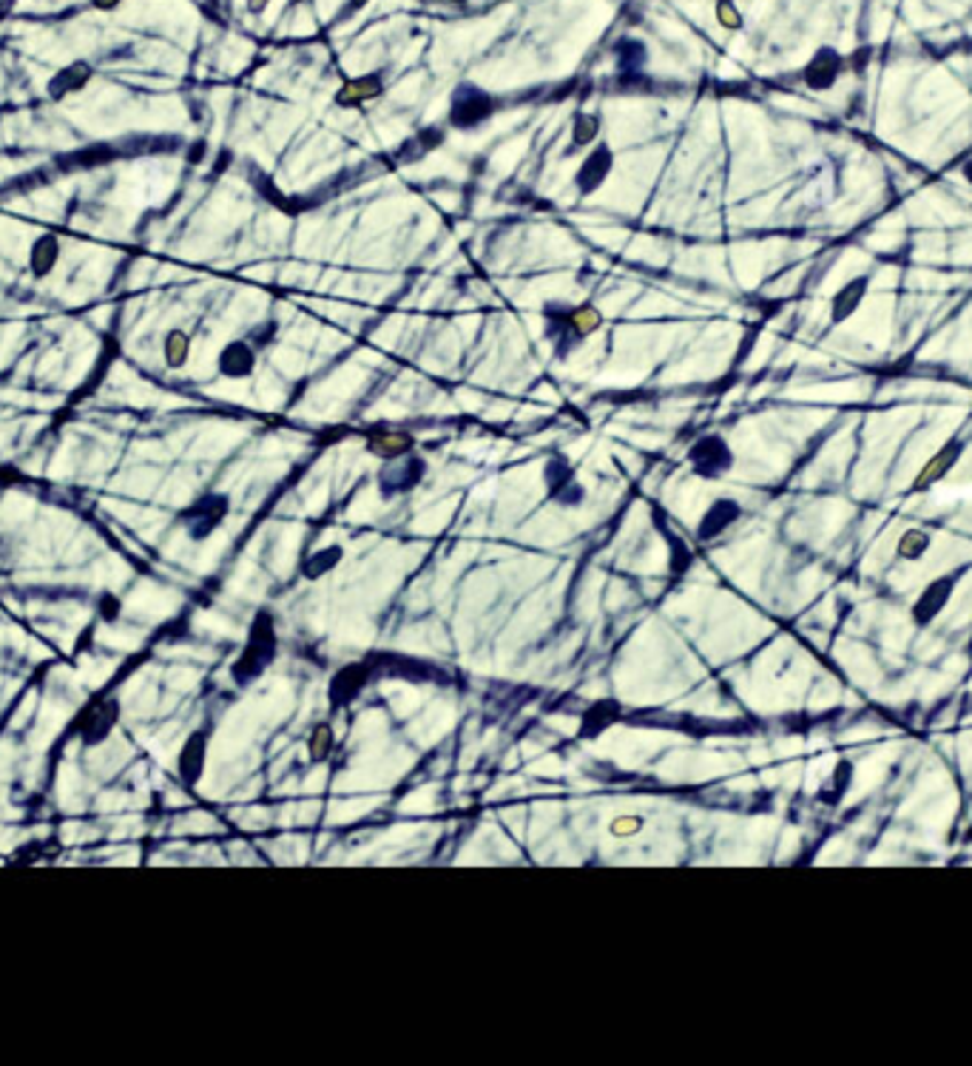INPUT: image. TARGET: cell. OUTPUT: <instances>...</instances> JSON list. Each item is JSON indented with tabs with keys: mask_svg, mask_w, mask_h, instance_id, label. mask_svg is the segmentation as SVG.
<instances>
[{
	"mask_svg": "<svg viewBox=\"0 0 972 1066\" xmlns=\"http://www.w3.org/2000/svg\"><path fill=\"white\" fill-rule=\"evenodd\" d=\"M495 97L486 89L475 86V83H461L452 91V100H450V126L452 128H461V131H472L483 126L486 120L495 114Z\"/></svg>",
	"mask_w": 972,
	"mask_h": 1066,
	"instance_id": "cell-1",
	"label": "cell"
},
{
	"mask_svg": "<svg viewBox=\"0 0 972 1066\" xmlns=\"http://www.w3.org/2000/svg\"><path fill=\"white\" fill-rule=\"evenodd\" d=\"M225 512H228V498H222V495L199 498V501L185 512V526H188V532H191L194 541L208 537L216 526L222 523Z\"/></svg>",
	"mask_w": 972,
	"mask_h": 1066,
	"instance_id": "cell-2",
	"label": "cell"
},
{
	"mask_svg": "<svg viewBox=\"0 0 972 1066\" xmlns=\"http://www.w3.org/2000/svg\"><path fill=\"white\" fill-rule=\"evenodd\" d=\"M842 69H845V58L839 55V51L830 49V46H822L816 55L807 60L802 77H805L807 89L828 91V89H833L836 80H839Z\"/></svg>",
	"mask_w": 972,
	"mask_h": 1066,
	"instance_id": "cell-3",
	"label": "cell"
},
{
	"mask_svg": "<svg viewBox=\"0 0 972 1066\" xmlns=\"http://www.w3.org/2000/svg\"><path fill=\"white\" fill-rule=\"evenodd\" d=\"M117 717H120V706L114 703V699H105V703H100V706H91L83 714L80 725H77L80 737H83V745H100V742H105L114 731Z\"/></svg>",
	"mask_w": 972,
	"mask_h": 1066,
	"instance_id": "cell-4",
	"label": "cell"
},
{
	"mask_svg": "<svg viewBox=\"0 0 972 1066\" xmlns=\"http://www.w3.org/2000/svg\"><path fill=\"white\" fill-rule=\"evenodd\" d=\"M731 461H734L731 450H728V444L720 436L702 438V441L694 444V450H691V464L697 467L699 475H706V478L722 475V472L731 467Z\"/></svg>",
	"mask_w": 972,
	"mask_h": 1066,
	"instance_id": "cell-5",
	"label": "cell"
},
{
	"mask_svg": "<svg viewBox=\"0 0 972 1066\" xmlns=\"http://www.w3.org/2000/svg\"><path fill=\"white\" fill-rule=\"evenodd\" d=\"M612 166H614L612 148H609V145L594 148V151L583 159V166H580L577 174H575V188H577V191L583 194V197L594 194V191H598V188L606 182V177L612 174Z\"/></svg>",
	"mask_w": 972,
	"mask_h": 1066,
	"instance_id": "cell-6",
	"label": "cell"
},
{
	"mask_svg": "<svg viewBox=\"0 0 972 1066\" xmlns=\"http://www.w3.org/2000/svg\"><path fill=\"white\" fill-rule=\"evenodd\" d=\"M382 91H384V77L382 74H378V72L375 74H361L356 80H347V83L336 91V103H339L342 109H356V105L378 97Z\"/></svg>",
	"mask_w": 972,
	"mask_h": 1066,
	"instance_id": "cell-7",
	"label": "cell"
},
{
	"mask_svg": "<svg viewBox=\"0 0 972 1066\" xmlns=\"http://www.w3.org/2000/svg\"><path fill=\"white\" fill-rule=\"evenodd\" d=\"M89 80H91V66L86 60H74L49 80L46 91L51 100H63L74 91H83Z\"/></svg>",
	"mask_w": 972,
	"mask_h": 1066,
	"instance_id": "cell-8",
	"label": "cell"
},
{
	"mask_svg": "<svg viewBox=\"0 0 972 1066\" xmlns=\"http://www.w3.org/2000/svg\"><path fill=\"white\" fill-rule=\"evenodd\" d=\"M953 583L955 580L953 577H938L936 583H930L924 591H922V598H918V603L913 606V617H915V623H930V620H933L944 606H947V600H950V591H953Z\"/></svg>",
	"mask_w": 972,
	"mask_h": 1066,
	"instance_id": "cell-9",
	"label": "cell"
},
{
	"mask_svg": "<svg viewBox=\"0 0 972 1066\" xmlns=\"http://www.w3.org/2000/svg\"><path fill=\"white\" fill-rule=\"evenodd\" d=\"M216 364H220V373L228 375V379H245L256 367V353L248 342H231L222 347Z\"/></svg>",
	"mask_w": 972,
	"mask_h": 1066,
	"instance_id": "cell-10",
	"label": "cell"
},
{
	"mask_svg": "<svg viewBox=\"0 0 972 1066\" xmlns=\"http://www.w3.org/2000/svg\"><path fill=\"white\" fill-rule=\"evenodd\" d=\"M961 450H964L961 441H947V444H944V447L924 464V469L918 472L915 490H927L930 483H936V481H941L944 475H947V472L953 469V464L961 458Z\"/></svg>",
	"mask_w": 972,
	"mask_h": 1066,
	"instance_id": "cell-11",
	"label": "cell"
},
{
	"mask_svg": "<svg viewBox=\"0 0 972 1066\" xmlns=\"http://www.w3.org/2000/svg\"><path fill=\"white\" fill-rule=\"evenodd\" d=\"M421 475H424V461H421V458L413 455V458H407L404 464L387 467V469L382 472V490H384V495L404 492V490L415 487V483L421 481Z\"/></svg>",
	"mask_w": 972,
	"mask_h": 1066,
	"instance_id": "cell-12",
	"label": "cell"
},
{
	"mask_svg": "<svg viewBox=\"0 0 972 1066\" xmlns=\"http://www.w3.org/2000/svg\"><path fill=\"white\" fill-rule=\"evenodd\" d=\"M864 293H868V276H856L833 296V307H830L833 325H839V321H845V319H850L856 313L861 299H864Z\"/></svg>",
	"mask_w": 972,
	"mask_h": 1066,
	"instance_id": "cell-13",
	"label": "cell"
},
{
	"mask_svg": "<svg viewBox=\"0 0 972 1066\" xmlns=\"http://www.w3.org/2000/svg\"><path fill=\"white\" fill-rule=\"evenodd\" d=\"M58 262H60V242H58V236H51V234L37 236L32 242V248H29L32 274L37 279H43V276H49L54 271V267H58Z\"/></svg>",
	"mask_w": 972,
	"mask_h": 1066,
	"instance_id": "cell-14",
	"label": "cell"
},
{
	"mask_svg": "<svg viewBox=\"0 0 972 1066\" xmlns=\"http://www.w3.org/2000/svg\"><path fill=\"white\" fill-rule=\"evenodd\" d=\"M614 55H617V66H620V74H623V77H637L645 69V63H648V49H645L643 40H637V37L617 40Z\"/></svg>",
	"mask_w": 972,
	"mask_h": 1066,
	"instance_id": "cell-15",
	"label": "cell"
},
{
	"mask_svg": "<svg viewBox=\"0 0 972 1066\" xmlns=\"http://www.w3.org/2000/svg\"><path fill=\"white\" fill-rule=\"evenodd\" d=\"M177 768H180V776L188 782V785H194V782L202 776V768H205V734H194L191 739L185 742L182 751H180Z\"/></svg>",
	"mask_w": 972,
	"mask_h": 1066,
	"instance_id": "cell-16",
	"label": "cell"
},
{
	"mask_svg": "<svg viewBox=\"0 0 972 1066\" xmlns=\"http://www.w3.org/2000/svg\"><path fill=\"white\" fill-rule=\"evenodd\" d=\"M737 518H739V506L734 501H725V498H722V501H717L706 512V518H702V526H699V537L720 535L725 526H731Z\"/></svg>",
	"mask_w": 972,
	"mask_h": 1066,
	"instance_id": "cell-17",
	"label": "cell"
},
{
	"mask_svg": "<svg viewBox=\"0 0 972 1066\" xmlns=\"http://www.w3.org/2000/svg\"><path fill=\"white\" fill-rule=\"evenodd\" d=\"M598 325H600V313L594 307H575L572 313H569V347H575V344H580L586 339V336H591L594 330H598Z\"/></svg>",
	"mask_w": 972,
	"mask_h": 1066,
	"instance_id": "cell-18",
	"label": "cell"
},
{
	"mask_svg": "<svg viewBox=\"0 0 972 1066\" xmlns=\"http://www.w3.org/2000/svg\"><path fill=\"white\" fill-rule=\"evenodd\" d=\"M188 353H191V339H188V333L171 330L166 336V342H162V356H166V364H168V367H182V364L188 361Z\"/></svg>",
	"mask_w": 972,
	"mask_h": 1066,
	"instance_id": "cell-19",
	"label": "cell"
},
{
	"mask_svg": "<svg viewBox=\"0 0 972 1066\" xmlns=\"http://www.w3.org/2000/svg\"><path fill=\"white\" fill-rule=\"evenodd\" d=\"M410 436L404 433H378L375 438H370V452L375 455H384V458H398L404 452H410Z\"/></svg>",
	"mask_w": 972,
	"mask_h": 1066,
	"instance_id": "cell-20",
	"label": "cell"
},
{
	"mask_svg": "<svg viewBox=\"0 0 972 1066\" xmlns=\"http://www.w3.org/2000/svg\"><path fill=\"white\" fill-rule=\"evenodd\" d=\"M930 549V535L922 529H907L899 541V555L907 560H918Z\"/></svg>",
	"mask_w": 972,
	"mask_h": 1066,
	"instance_id": "cell-21",
	"label": "cell"
},
{
	"mask_svg": "<svg viewBox=\"0 0 972 1066\" xmlns=\"http://www.w3.org/2000/svg\"><path fill=\"white\" fill-rule=\"evenodd\" d=\"M600 131V120L594 114H577L575 120V128H572V148H583L589 143H594Z\"/></svg>",
	"mask_w": 972,
	"mask_h": 1066,
	"instance_id": "cell-22",
	"label": "cell"
},
{
	"mask_svg": "<svg viewBox=\"0 0 972 1066\" xmlns=\"http://www.w3.org/2000/svg\"><path fill=\"white\" fill-rule=\"evenodd\" d=\"M717 20H720L722 29H728V32L742 29V15H739L734 0H717Z\"/></svg>",
	"mask_w": 972,
	"mask_h": 1066,
	"instance_id": "cell-23",
	"label": "cell"
},
{
	"mask_svg": "<svg viewBox=\"0 0 972 1066\" xmlns=\"http://www.w3.org/2000/svg\"><path fill=\"white\" fill-rule=\"evenodd\" d=\"M120 609H123V603H120V598L112 595V591H105V595L100 598V617L108 620V623H114V620L120 617Z\"/></svg>",
	"mask_w": 972,
	"mask_h": 1066,
	"instance_id": "cell-24",
	"label": "cell"
},
{
	"mask_svg": "<svg viewBox=\"0 0 972 1066\" xmlns=\"http://www.w3.org/2000/svg\"><path fill=\"white\" fill-rule=\"evenodd\" d=\"M330 728L328 725H319V731H316V737H313V742H310V751H313V757L316 760H321L324 753H328V748H330Z\"/></svg>",
	"mask_w": 972,
	"mask_h": 1066,
	"instance_id": "cell-25",
	"label": "cell"
},
{
	"mask_svg": "<svg viewBox=\"0 0 972 1066\" xmlns=\"http://www.w3.org/2000/svg\"><path fill=\"white\" fill-rule=\"evenodd\" d=\"M640 825H643V822H640L637 816H620V819L614 822V825H612V830H614L617 836H629V833H637Z\"/></svg>",
	"mask_w": 972,
	"mask_h": 1066,
	"instance_id": "cell-26",
	"label": "cell"
},
{
	"mask_svg": "<svg viewBox=\"0 0 972 1066\" xmlns=\"http://www.w3.org/2000/svg\"><path fill=\"white\" fill-rule=\"evenodd\" d=\"M370 0H347V4L342 6V12H339V18H350V15H356L359 9H364L367 6Z\"/></svg>",
	"mask_w": 972,
	"mask_h": 1066,
	"instance_id": "cell-27",
	"label": "cell"
},
{
	"mask_svg": "<svg viewBox=\"0 0 972 1066\" xmlns=\"http://www.w3.org/2000/svg\"><path fill=\"white\" fill-rule=\"evenodd\" d=\"M120 4H123V0H91V6H94V9H103V12H112V9H117Z\"/></svg>",
	"mask_w": 972,
	"mask_h": 1066,
	"instance_id": "cell-28",
	"label": "cell"
},
{
	"mask_svg": "<svg viewBox=\"0 0 972 1066\" xmlns=\"http://www.w3.org/2000/svg\"><path fill=\"white\" fill-rule=\"evenodd\" d=\"M267 4H270V0H248V12H253V15H259V12H265Z\"/></svg>",
	"mask_w": 972,
	"mask_h": 1066,
	"instance_id": "cell-29",
	"label": "cell"
},
{
	"mask_svg": "<svg viewBox=\"0 0 972 1066\" xmlns=\"http://www.w3.org/2000/svg\"><path fill=\"white\" fill-rule=\"evenodd\" d=\"M961 174H964V180H967V182L972 185V157H969V159H967V163H964Z\"/></svg>",
	"mask_w": 972,
	"mask_h": 1066,
	"instance_id": "cell-30",
	"label": "cell"
},
{
	"mask_svg": "<svg viewBox=\"0 0 972 1066\" xmlns=\"http://www.w3.org/2000/svg\"><path fill=\"white\" fill-rule=\"evenodd\" d=\"M450 4H467V0H450Z\"/></svg>",
	"mask_w": 972,
	"mask_h": 1066,
	"instance_id": "cell-31",
	"label": "cell"
}]
</instances>
